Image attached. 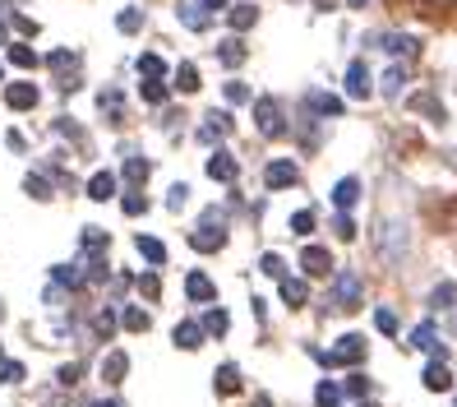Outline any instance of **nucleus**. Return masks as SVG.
Segmentation results:
<instances>
[{"instance_id": "obj_1", "label": "nucleus", "mask_w": 457, "mask_h": 407, "mask_svg": "<svg viewBox=\"0 0 457 407\" xmlns=\"http://www.w3.org/2000/svg\"><path fill=\"white\" fill-rule=\"evenodd\" d=\"M217 218H222V213L212 208L208 218H203V227H194V231H190V246H194V250L212 255V250H222V246H227V227H217Z\"/></svg>"}, {"instance_id": "obj_2", "label": "nucleus", "mask_w": 457, "mask_h": 407, "mask_svg": "<svg viewBox=\"0 0 457 407\" xmlns=\"http://www.w3.org/2000/svg\"><path fill=\"white\" fill-rule=\"evenodd\" d=\"M255 121H259V130H264V134H287V116H282V106L273 98H259L255 102Z\"/></svg>"}, {"instance_id": "obj_3", "label": "nucleus", "mask_w": 457, "mask_h": 407, "mask_svg": "<svg viewBox=\"0 0 457 407\" xmlns=\"http://www.w3.org/2000/svg\"><path fill=\"white\" fill-rule=\"evenodd\" d=\"M300 273L305 278H328L333 273V255H328L324 246H305L300 250Z\"/></svg>"}, {"instance_id": "obj_4", "label": "nucleus", "mask_w": 457, "mask_h": 407, "mask_svg": "<svg viewBox=\"0 0 457 407\" xmlns=\"http://www.w3.org/2000/svg\"><path fill=\"white\" fill-rule=\"evenodd\" d=\"M264 181H268V190H291V186L300 181V167H296L291 158H277V162H268Z\"/></svg>"}, {"instance_id": "obj_5", "label": "nucleus", "mask_w": 457, "mask_h": 407, "mask_svg": "<svg viewBox=\"0 0 457 407\" xmlns=\"http://www.w3.org/2000/svg\"><path fill=\"white\" fill-rule=\"evenodd\" d=\"M333 361L337 366H361L365 361V338L361 333H342L337 347H333Z\"/></svg>"}, {"instance_id": "obj_6", "label": "nucleus", "mask_w": 457, "mask_h": 407, "mask_svg": "<svg viewBox=\"0 0 457 407\" xmlns=\"http://www.w3.org/2000/svg\"><path fill=\"white\" fill-rule=\"evenodd\" d=\"M46 65L61 74V89H74V84H79V56H74V51H51Z\"/></svg>"}, {"instance_id": "obj_7", "label": "nucleus", "mask_w": 457, "mask_h": 407, "mask_svg": "<svg viewBox=\"0 0 457 407\" xmlns=\"http://www.w3.org/2000/svg\"><path fill=\"white\" fill-rule=\"evenodd\" d=\"M333 301L346 306V310H356V306H361V278H356V273H337L333 278Z\"/></svg>"}, {"instance_id": "obj_8", "label": "nucleus", "mask_w": 457, "mask_h": 407, "mask_svg": "<svg viewBox=\"0 0 457 407\" xmlns=\"http://www.w3.org/2000/svg\"><path fill=\"white\" fill-rule=\"evenodd\" d=\"M374 46H379V51H388V56H416V51H421V42L406 37V33H379Z\"/></svg>"}, {"instance_id": "obj_9", "label": "nucleus", "mask_w": 457, "mask_h": 407, "mask_svg": "<svg viewBox=\"0 0 457 407\" xmlns=\"http://www.w3.org/2000/svg\"><path fill=\"white\" fill-rule=\"evenodd\" d=\"M305 111H314V116H324V121H333V116H342V98L309 89V93H305Z\"/></svg>"}, {"instance_id": "obj_10", "label": "nucleus", "mask_w": 457, "mask_h": 407, "mask_svg": "<svg viewBox=\"0 0 457 407\" xmlns=\"http://www.w3.org/2000/svg\"><path fill=\"white\" fill-rule=\"evenodd\" d=\"M185 292H190V301H199V306H212L217 287H212V278H208V273H199V268H194V273L185 278Z\"/></svg>"}, {"instance_id": "obj_11", "label": "nucleus", "mask_w": 457, "mask_h": 407, "mask_svg": "<svg viewBox=\"0 0 457 407\" xmlns=\"http://www.w3.org/2000/svg\"><path fill=\"white\" fill-rule=\"evenodd\" d=\"M346 98H369V70H365V61L346 65Z\"/></svg>"}, {"instance_id": "obj_12", "label": "nucleus", "mask_w": 457, "mask_h": 407, "mask_svg": "<svg viewBox=\"0 0 457 407\" xmlns=\"http://www.w3.org/2000/svg\"><path fill=\"white\" fill-rule=\"evenodd\" d=\"M227 130H231V116L227 111H208V121L199 125V144H217Z\"/></svg>"}, {"instance_id": "obj_13", "label": "nucleus", "mask_w": 457, "mask_h": 407, "mask_svg": "<svg viewBox=\"0 0 457 407\" xmlns=\"http://www.w3.org/2000/svg\"><path fill=\"white\" fill-rule=\"evenodd\" d=\"M361 199V181L356 176H342L337 181V190H333V204H337V213H351V204Z\"/></svg>"}, {"instance_id": "obj_14", "label": "nucleus", "mask_w": 457, "mask_h": 407, "mask_svg": "<svg viewBox=\"0 0 457 407\" xmlns=\"http://www.w3.org/2000/svg\"><path fill=\"white\" fill-rule=\"evenodd\" d=\"M180 24H185V28H194V33H203V28L212 24V14L199 5V0H185V5H180Z\"/></svg>"}, {"instance_id": "obj_15", "label": "nucleus", "mask_w": 457, "mask_h": 407, "mask_svg": "<svg viewBox=\"0 0 457 407\" xmlns=\"http://www.w3.org/2000/svg\"><path fill=\"white\" fill-rule=\"evenodd\" d=\"M236 153H212V158H208V176L212 181H236Z\"/></svg>"}, {"instance_id": "obj_16", "label": "nucleus", "mask_w": 457, "mask_h": 407, "mask_svg": "<svg viewBox=\"0 0 457 407\" xmlns=\"http://www.w3.org/2000/svg\"><path fill=\"white\" fill-rule=\"evenodd\" d=\"M227 24H231V33L255 28V24H259V5H231V9H227Z\"/></svg>"}, {"instance_id": "obj_17", "label": "nucleus", "mask_w": 457, "mask_h": 407, "mask_svg": "<svg viewBox=\"0 0 457 407\" xmlns=\"http://www.w3.org/2000/svg\"><path fill=\"white\" fill-rule=\"evenodd\" d=\"M411 347H425V352H434V361H443V356H448L439 343H434V324H430V319L411 328Z\"/></svg>"}, {"instance_id": "obj_18", "label": "nucleus", "mask_w": 457, "mask_h": 407, "mask_svg": "<svg viewBox=\"0 0 457 407\" xmlns=\"http://www.w3.org/2000/svg\"><path fill=\"white\" fill-rule=\"evenodd\" d=\"M125 375H130V356H125V352H106V361H102V380H106V384H120Z\"/></svg>"}, {"instance_id": "obj_19", "label": "nucleus", "mask_w": 457, "mask_h": 407, "mask_svg": "<svg viewBox=\"0 0 457 407\" xmlns=\"http://www.w3.org/2000/svg\"><path fill=\"white\" fill-rule=\"evenodd\" d=\"M212 389H217V398H231V393L240 389V366H217V380H212Z\"/></svg>"}, {"instance_id": "obj_20", "label": "nucleus", "mask_w": 457, "mask_h": 407, "mask_svg": "<svg viewBox=\"0 0 457 407\" xmlns=\"http://www.w3.org/2000/svg\"><path fill=\"white\" fill-rule=\"evenodd\" d=\"M5 102L14 106V111H28V106H37V89H33V84H9Z\"/></svg>"}, {"instance_id": "obj_21", "label": "nucleus", "mask_w": 457, "mask_h": 407, "mask_svg": "<svg viewBox=\"0 0 457 407\" xmlns=\"http://www.w3.org/2000/svg\"><path fill=\"white\" fill-rule=\"evenodd\" d=\"M282 301H287L291 310H300L309 301V283H305V278H287V283H282Z\"/></svg>"}, {"instance_id": "obj_22", "label": "nucleus", "mask_w": 457, "mask_h": 407, "mask_svg": "<svg viewBox=\"0 0 457 407\" xmlns=\"http://www.w3.org/2000/svg\"><path fill=\"white\" fill-rule=\"evenodd\" d=\"M203 324H194V319H185V324H176V347H185V352H194V347L203 343Z\"/></svg>"}, {"instance_id": "obj_23", "label": "nucleus", "mask_w": 457, "mask_h": 407, "mask_svg": "<svg viewBox=\"0 0 457 407\" xmlns=\"http://www.w3.org/2000/svg\"><path fill=\"white\" fill-rule=\"evenodd\" d=\"M425 389H434V393L453 389V375H448V366H443V361H430V366H425Z\"/></svg>"}, {"instance_id": "obj_24", "label": "nucleus", "mask_w": 457, "mask_h": 407, "mask_svg": "<svg viewBox=\"0 0 457 407\" xmlns=\"http://www.w3.org/2000/svg\"><path fill=\"white\" fill-rule=\"evenodd\" d=\"M199 324H203V333H208V338H222V333H227V324H231V319H227V310L208 306V310H203V319H199Z\"/></svg>"}, {"instance_id": "obj_25", "label": "nucleus", "mask_w": 457, "mask_h": 407, "mask_svg": "<svg viewBox=\"0 0 457 407\" xmlns=\"http://www.w3.org/2000/svg\"><path fill=\"white\" fill-rule=\"evenodd\" d=\"M139 255L148 259L153 268H162V264H167V246H162L158 236H139Z\"/></svg>"}, {"instance_id": "obj_26", "label": "nucleus", "mask_w": 457, "mask_h": 407, "mask_svg": "<svg viewBox=\"0 0 457 407\" xmlns=\"http://www.w3.org/2000/svg\"><path fill=\"white\" fill-rule=\"evenodd\" d=\"M139 74L143 79H167V61H162L158 51H143L139 56Z\"/></svg>"}, {"instance_id": "obj_27", "label": "nucleus", "mask_w": 457, "mask_h": 407, "mask_svg": "<svg viewBox=\"0 0 457 407\" xmlns=\"http://www.w3.org/2000/svg\"><path fill=\"white\" fill-rule=\"evenodd\" d=\"M406 89V65H388L384 70V98H397Z\"/></svg>"}, {"instance_id": "obj_28", "label": "nucleus", "mask_w": 457, "mask_h": 407, "mask_svg": "<svg viewBox=\"0 0 457 407\" xmlns=\"http://www.w3.org/2000/svg\"><path fill=\"white\" fill-rule=\"evenodd\" d=\"M411 106H416V111H425V121H434V125L443 121V106H439V98H434V93H416Z\"/></svg>"}, {"instance_id": "obj_29", "label": "nucleus", "mask_w": 457, "mask_h": 407, "mask_svg": "<svg viewBox=\"0 0 457 407\" xmlns=\"http://www.w3.org/2000/svg\"><path fill=\"white\" fill-rule=\"evenodd\" d=\"M199 84H203V79H199V65L185 61L180 70H176V89H180V93H199Z\"/></svg>"}, {"instance_id": "obj_30", "label": "nucleus", "mask_w": 457, "mask_h": 407, "mask_svg": "<svg viewBox=\"0 0 457 407\" xmlns=\"http://www.w3.org/2000/svg\"><path fill=\"white\" fill-rule=\"evenodd\" d=\"M88 195L93 199H111L115 195V176H111V171H97V176L88 181Z\"/></svg>"}, {"instance_id": "obj_31", "label": "nucleus", "mask_w": 457, "mask_h": 407, "mask_svg": "<svg viewBox=\"0 0 457 407\" xmlns=\"http://www.w3.org/2000/svg\"><path fill=\"white\" fill-rule=\"evenodd\" d=\"M143 181H148V162L143 158H125V186H143Z\"/></svg>"}, {"instance_id": "obj_32", "label": "nucleus", "mask_w": 457, "mask_h": 407, "mask_svg": "<svg viewBox=\"0 0 457 407\" xmlns=\"http://www.w3.org/2000/svg\"><path fill=\"white\" fill-rule=\"evenodd\" d=\"M120 324L130 328V333H143V328H148V310H139V306H125V310H120Z\"/></svg>"}, {"instance_id": "obj_33", "label": "nucleus", "mask_w": 457, "mask_h": 407, "mask_svg": "<svg viewBox=\"0 0 457 407\" xmlns=\"http://www.w3.org/2000/svg\"><path fill=\"white\" fill-rule=\"evenodd\" d=\"M9 61H14L19 70H33V65H37V51H33V46H24V42H9Z\"/></svg>"}, {"instance_id": "obj_34", "label": "nucleus", "mask_w": 457, "mask_h": 407, "mask_svg": "<svg viewBox=\"0 0 457 407\" xmlns=\"http://www.w3.org/2000/svg\"><path fill=\"white\" fill-rule=\"evenodd\" d=\"M115 28H120V33H139L143 28V9H120V14H115Z\"/></svg>"}, {"instance_id": "obj_35", "label": "nucleus", "mask_w": 457, "mask_h": 407, "mask_svg": "<svg viewBox=\"0 0 457 407\" xmlns=\"http://www.w3.org/2000/svg\"><path fill=\"white\" fill-rule=\"evenodd\" d=\"M314 227H319V213L314 208H300L296 218H291V231H296V236H309Z\"/></svg>"}, {"instance_id": "obj_36", "label": "nucleus", "mask_w": 457, "mask_h": 407, "mask_svg": "<svg viewBox=\"0 0 457 407\" xmlns=\"http://www.w3.org/2000/svg\"><path fill=\"white\" fill-rule=\"evenodd\" d=\"M314 403H319V407H337V403H342V389H337L333 380H324V384L314 389Z\"/></svg>"}, {"instance_id": "obj_37", "label": "nucleus", "mask_w": 457, "mask_h": 407, "mask_svg": "<svg viewBox=\"0 0 457 407\" xmlns=\"http://www.w3.org/2000/svg\"><path fill=\"white\" fill-rule=\"evenodd\" d=\"M222 65H240L245 61V42H240V37H231V42H222Z\"/></svg>"}, {"instance_id": "obj_38", "label": "nucleus", "mask_w": 457, "mask_h": 407, "mask_svg": "<svg viewBox=\"0 0 457 407\" xmlns=\"http://www.w3.org/2000/svg\"><path fill=\"white\" fill-rule=\"evenodd\" d=\"M139 292L148 296V301H158V296H162V273H158V268H148V273L139 278Z\"/></svg>"}, {"instance_id": "obj_39", "label": "nucleus", "mask_w": 457, "mask_h": 407, "mask_svg": "<svg viewBox=\"0 0 457 407\" xmlns=\"http://www.w3.org/2000/svg\"><path fill=\"white\" fill-rule=\"evenodd\" d=\"M97 106L106 111V121H120V106H125V98L111 89V93H102V98H97Z\"/></svg>"}, {"instance_id": "obj_40", "label": "nucleus", "mask_w": 457, "mask_h": 407, "mask_svg": "<svg viewBox=\"0 0 457 407\" xmlns=\"http://www.w3.org/2000/svg\"><path fill=\"white\" fill-rule=\"evenodd\" d=\"M453 301H457V287H453V283H439V287L430 292V306H434V310H443V306H453Z\"/></svg>"}, {"instance_id": "obj_41", "label": "nucleus", "mask_w": 457, "mask_h": 407, "mask_svg": "<svg viewBox=\"0 0 457 407\" xmlns=\"http://www.w3.org/2000/svg\"><path fill=\"white\" fill-rule=\"evenodd\" d=\"M143 102H167V79H143Z\"/></svg>"}, {"instance_id": "obj_42", "label": "nucleus", "mask_w": 457, "mask_h": 407, "mask_svg": "<svg viewBox=\"0 0 457 407\" xmlns=\"http://www.w3.org/2000/svg\"><path fill=\"white\" fill-rule=\"evenodd\" d=\"M259 268H264L268 278H277V283H287V268H282V255H273V250H268V255L259 259Z\"/></svg>"}, {"instance_id": "obj_43", "label": "nucleus", "mask_w": 457, "mask_h": 407, "mask_svg": "<svg viewBox=\"0 0 457 407\" xmlns=\"http://www.w3.org/2000/svg\"><path fill=\"white\" fill-rule=\"evenodd\" d=\"M83 250H93V255H102V250H106V231H97V227H83Z\"/></svg>"}, {"instance_id": "obj_44", "label": "nucleus", "mask_w": 457, "mask_h": 407, "mask_svg": "<svg viewBox=\"0 0 457 407\" xmlns=\"http://www.w3.org/2000/svg\"><path fill=\"white\" fill-rule=\"evenodd\" d=\"M374 328H379V333H397V315L388 306H379L374 310Z\"/></svg>"}, {"instance_id": "obj_45", "label": "nucleus", "mask_w": 457, "mask_h": 407, "mask_svg": "<svg viewBox=\"0 0 457 407\" xmlns=\"http://www.w3.org/2000/svg\"><path fill=\"white\" fill-rule=\"evenodd\" d=\"M342 393H346V398H365V393H369V380H365V375H346Z\"/></svg>"}, {"instance_id": "obj_46", "label": "nucleus", "mask_w": 457, "mask_h": 407, "mask_svg": "<svg viewBox=\"0 0 457 407\" xmlns=\"http://www.w3.org/2000/svg\"><path fill=\"white\" fill-rule=\"evenodd\" d=\"M120 208H125V213H130V218H139V213H143V208H148V199H143V195H139V190H130V195H125V199H120Z\"/></svg>"}, {"instance_id": "obj_47", "label": "nucleus", "mask_w": 457, "mask_h": 407, "mask_svg": "<svg viewBox=\"0 0 457 407\" xmlns=\"http://www.w3.org/2000/svg\"><path fill=\"white\" fill-rule=\"evenodd\" d=\"M333 231H337V236H342V241H356V222H351V213H337Z\"/></svg>"}, {"instance_id": "obj_48", "label": "nucleus", "mask_w": 457, "mask_h": 407, "mask_svg": "<svg viewBox=\"0 0 457 407\" xmlns=\"http://www.w3.org/2000/svg\"><path fill=\"white\" fill-rule=\"evenodd\" d=\"M24 380V366L19 361H0V384H19Z\"/></svg>"}, {"instance_id": "obj_49", "label": "nucleus", "mask_w": 457, "mask_h": 407, "mask_svg": "<svg viewBox=\"0 0 457 407\" xmlns=\"http://www.w3.org/2000/svg\"><path fill=\"white\" fill-rule=\"evenodd\" d=\"M222 93H227V102H250V98H255V93H250V89H245V84H240V79H231V84H227V89H222Z\"/></svg>"}, {"instance_id": "obj_50", "label": "nucleus", "mask_w": 457, "mask_h": 407, "mask_svg": "<svg viewBox=\"0 0 457 407\" xmlns=\"http://www.w3.org/2000/svg\"><path fill=\"white\" fill-rule=\"evenodd\" d=\"M28 195H33V199H51V186H46V176H28Z\"/></svg>"}, {"instance_id": "obj_51", "label": "nucleus", "mask_w": 457, "mask_h": 407, "mask_svg": "<svg viewBox=\"0 0 457 407\" xmlns=\"http://www.w3.org/2000/svg\"><path fill=\"white\" fill-rule=\"evenodd\" d=\"M185 199H190V186H171V195H167L171 208H185Z\"/></svg>"}, {"instance_id": "obj_52", "label": "nucleus", "mask_w": 457, "mask_h": 407, "mask_svg": "<svg viewBox=\"0 0 457 407\" xmlns=\"http://www.w3.org/2000/svg\"><path fill=\"white\" fill-rule=\"evenodd\" d=\"M79 375H83L79 366H61V384H79Z\"/></svg>"}, {"instance_id": "obj_53", "label": "nucleus", "mask_w": 457, "mask_h": 407, "mask_svg": "<svg viewBox=\"0 0 457 407\" xmlns=\"http://www.w3.org/2000/svg\"><path fill=\"white\" fill-rule=\"evenodd\" d=\"M199 5H203V9H208V14H212V9H227V0H199Z\"/></svg>"}, {"instance_id": "obj_54", "label": "nucleus", "mask_w": 457, "mask_h": 407, "mask_svg": "<svg viewBox=\"0 0 457 407\" xmlns=\"http://www.w3.org/2000/svg\"><path fill=\"white\" fill-rule=\"evenodd\" d=\"M425 5H434V9H448V5H457V0H425Z\"/></svg>"}, {"instance_id": "obj_55", "label": "nucleus", "mask_w": 457, "mask_h": 407, "mask_svg": "<svg viewBox=\"0 0 457 407\" xmlns=\"http://www.w3.org/2000/svg\"><path fill=\"white\" fill-rule=\"evenodd\" d=\"M255 407H273V398H268V393H259V398H255Z\"/></svg>"}, {"instance_id": "obj_56", "label": "nucleus", "mask_w": 457, "mask_h": 407, "mask_svg": "<svg viewBox=\"0 0 457 407\" xmlns=\"http://www.w3.org/2000/svg\"><path fill=\"white\" fill-rule=\"evenodd\" d=\"M346 5H351V9H369V0H346Z\"/></svg>"}, {"instance_id": "obj_57", "label": "nucleus", "mask_w": 457, "mask_h": 407, "mask_svg": "<svg viewBox=\"0 0 457 407\" xmlns=\"http://www.w3.org/2000/svg\"><path fill=\"white\" fill-rule=\"evenodd\" d=\"M93 407H120V403H111V398H102V403H93Z\"/></svg>"}, {"instance_id": "obj_58", "label": "nucleus", "mask_w": 457, "mask_h": 407, "mask_svg": "<svg viewBox=\"0 0 457 407\" xmlns=\"http://www.w3.org/2000/svg\"><path fill=\"white\" fill-rule=\"evenodd\" d=\"M453 333H457V310H453Z\"/></svg>"}, {"instance_id": "obj_59", "label": "nucleus", "mask_w": 457, "mask_h": 407, "mask_svg": "<svg viewBox=\"0 0 457 407\" xmlns=\"http://www.w3.org/2000/svg\"><path fill=\"white\" fill-rule=\"evenodd\" d=\"M0 319H5V306H0Z\"/></svg>"}]
</instances>
